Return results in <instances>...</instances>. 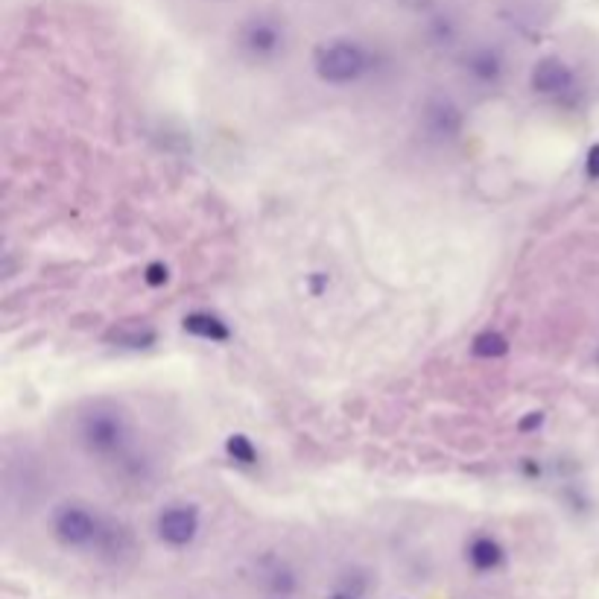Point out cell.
<instances>
[{"mask_svg":"<svg viewBox=\"0 0 599 599\" xmlns=\"http://www.w3.org/2000/svg\"><path fill=\"white\" fill-rule=\"evenodd\" d=\"M425 126L433 138H456L462 129V114L451 100H433L425 109Z\"/></svg>","mask_w":599,"mask_h":599,"instance_id":"obj_6","label":"cell"},{"mask_svg":"<svg viewBox=\"0 0 599 599\" xmlns=\"http://www.w3.org/2000/svg\"><path fill=\"white\" fill-rule=\"evenodd\" d=\"M468 70H471V74H474L479 82H497L503 65H500V58H497L495 53L479 50V53H474L471 58H468Z\"/></svg>","mask_w":599,"mask_h":599,"instance_id":"obj_10","label":"cell"},{"mask_svg":"<svg viewBox=\"0 0 599 599\" xmlns=\"http://www.w3.org/2000/svg\"><path fill=\"white\" fill-rule=\"evenodd\" d=\"M112 339L121 345H129V348H147L152 339H156V331L152 327H144V325H123L112 331Z\"/></svg>","mask_w":599,"mask_h":599,"instance_id":"obj_11","label":"cell"},{"mask_svg":"<svg viewBox=\"0 0 599 599\" xmlns=\"http://www.w3.org/2000/svg\"><path fill=\"white\" fill-rule=\"evenodd\" d=\"M147 284H152V287L167 284V266H164V264H149L147 266Z\"/></svg>","mask_w":599,"mask_h":599,"instance_id":"obj_14","label":"cell"},{"mask_svg":"<svg viewBox=\"0 0 599 599\" xmlns=\"http://www.w3.org/2000/svg\"><path fill=\"white\" fill-rule=\"evenodd\" d=\"M184 331L193 334V336L210 339V343H226V339H228V327L222 325L217 316H210V313H191V316H184Z\"/></svg>","mask_w":599,"mask_h":599,"instance_id":"obj_9","label":"cell"},{"mask_svg":"<svg viewBox=\"0 0 599 599\" xmlns=\"http://www.w3.org/2000/svg\"><path fill=\"white\" fill-rule=\"evenodd\" d=\"M331 599H354V596H351V594H334Z\"/></svg>","mask_w":599,"mask_h":599,"instance_id":"obj_17","label":"cell"},{"mask_svg":"<svg viewBox=\"0 0 599 599\" xmlns=\"http://www.w3.org/2000/svg\"><path fill=\"white\" fill-rule=\"evenodd\" d=\"M541 421H544V416H541V413H530V418H526V421H521V430H532V427H541Z\"/></svg>","mask_w":599,"mask_h":599,"instance_id":"obj_16","label":"cell"},{"mask_svg":"<svg viewBox=\"0 0 599 599\" xmlns=\"http://www.w3.org/2000/svg\"><path fill=\"white\" fill-rule=\"evenodd\" d=\"M226 451L231 453V460L234 462H240V465H255V460H257V451H255V444L246 439V436H231L228 442H226Z\"/></svg>","mask_w":599,"mask_h":599,"instance_id":"obj_13","label":"cell"},{"mask_svg":"<svg viewBox=\"0 0 599 599\" xmlns=\"http://www.w3.org/2000/svg\"><path fill=\"white\" fill-rule=\"evenodd\" d=\"M468 561H471L477 570H495L503 565V547L495 538L479 535L471 541V547H468Z\"/></svg>","mask_w":599,"mask_h":599,"instance_id":"obj_8","label":"cell"},{"mask_svg":"<svg viewBox=\"0 0 599 599\" xmlns=\"http://www.w3.org/2000/svg\"><path fill=\"white\" fill-rule=\"evenodd\" d=\"M369 70V53L354 41H336L325 47L316 58V74L331 85H348L357 82Z\"/></svg>","mask_w":599,"mask_h":599,"instance_id":"obj_3","label":"cell"},{"mask_svg":"<svg viewBox=\"0 0 599 599\" xmlns=\"http://www.w3.org/2000/svg\"><path fill=\"white\" fill-rule=\"evenodd\" d=\"M237 47L240 53L257 65H269L275 62L278 56H284L287 50V30L284 23H278L266 15H255L240 27L237 32Z\"/></svg>","mask_w":599,"mask_h":599,"instance_id":"obj_2","label":"cell"},{"mask_svg":"<svg viewBox=\"0 0 599 599\" xmlns=\"http://www.w3.org/2000/svg\"><path fill=\"white\" fill-rule=\"evenodd\" d=\"M129 436H132V427H129V418L117 407L100 404L79 418V439L97 456L121 453L126 448Z\"/></svg>","mask_w":599,"mask_h":599,"instance_id":"obj_1","label":"cell"},{"mask_svg":"<svg viewBox=\"0 0 599 599\" xmlns=\"http://www.w3.org/2000/svg\"><path fill=\"white\" fill-rule=\"evenodd\" d=\"M585 173H588V179H599V144L591 147L588 158H585Z\"/></svg>","mask_w":599,"mask_h":599,"instance_id":"obj_15","label":"cell"},{"mask_svg":"<svg viewBox=\"0 0 599 599\" xmlns=\"http://www.w3.org/2000/svg\"><path fill=\"white\" fill-rule=\"evenodd\" d=\"M53 532L62 544L82 547L100 538V521L82 506H58L53 514Z\"/></svg>","mask_w":599,"mask_h":599,"instance_id":"obj_4","label":"cell"},{"mask_svg":"<svg viewBox=\"0 0 599 599\" xmlns=\"http://www.w3.org/2000/svg\"><path fill=\"white\" fill-rule=\"evenodd\" d=\"M506 351H509L506 336H500V334H495V331L479 334V336L474 339V354H477V357H503Z\"/></svg>","mask_w":599,"mask_h":599,"instance_id":"obj_12","label":"cell"},{"mask_svg":"<svg viewBox=\"0 0 599 599\" xmlns=\"http://www.w3.org/2000/svg\"><path fill=\"white\" fill-rule=\"evenodd\" d=\"M570 85H573V74L561 58H544V62H538L532 70V88L538 94H561Z\"/></svg>","mask_w":599,"mask_h":599,"instance_id":"obj_7","label":"cell"},{"mask_svg":"<svg viewBox=\"0 0 599 599\" xmlns=\"http://www.w3.org/2000/svg\"><path fill=\"white\" fill-rule=\"evenodd\" d=\"M199 532V512L193 506H173L158 518V535L173 547L191 544Z\"/></svg>","mask_w":599,"mask_h":599,"instance_id":"obj_5","label":"cell"}]
</instances>
